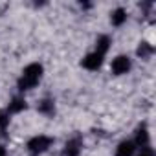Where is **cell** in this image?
<instances>
[{
  "label": "cell",
  "instance_id": "1",
  "mask_svg": "<svg viewBox=\"0 0 156 156\" xmlns=\"http://www.w3.org/2000/svg\"><path fill=\"white\" fill-rule=\"evenodd\" d=\"M41 75H42V66L33 62L30 66L24 68L22 75H20V79H19V88L24 92V90H31L35 88V85L41 81Z\"/></svg>",
  "mask_w": 156,
  "mask_h": 156
},
{
  "label": "cell",
  "instance_id": "2",
  "mask_svg": "<svg viewBox=\"0 0 156 156\" xmlns=\"http://www.w3.org/2000/svg\"><path fill=\"white\" fill-rule=\"evenodd\" d=\"M51 141L53 140L48 138V136H35V138H31L28 141V149H30L31 154H41V152H44L51 145Z\"/></svg>",
  "mask_w": 156,
  "mask_h": 156
},
{
  "label": "cell",
  "instance_id": "3",
  "mask_svg": "<svg viewBox=\"0 0 156 156\" xmlns=\"http://www.w3.org/2000/svg\"><path fill=\"white\" fill-rule=\"evenodd\" d=\"M129 70H130V59H129V57L119 55V57H116V59L112 61V72H114L116 75H123V73H127Z\"/></svg>",
  "mask_w": 156,
  "mask_h": 156
},
{
  "label": "cell",
  "instance_id": "4",
  "mask_svg": "<svg viewBox=\"0 0 156 156\" xmlns=\"http://www.w3.org/2000/svg\"><path fill=\"white\" fill-rule=\"evenodd\" d=\"M81 147H83L81 138H72L70 141H66V145H64V149H62V154H61V156H79Z\"/></svg>",
  "mask_w": 156,
  "mask_h": 156
},
{
  "label": "cell",
  "instance_id": "5",
  "mask_svg": "<svg viewBox=\"0 0 156 156\" xmlns=\"http://www.w3.org/2000/svg\"><path fill=\"white\" fill-rule=\"evenodd\" d=\"M87 70H98L101 64H103V55L101 53H98V51H94V53H90V55H87L85 59H83V62H81Z\"/></svg>",
  "mask_w": 156,
  "mask_h": 156
},
{
  "label": "cell",
  "instance_id": "6",
  "mask_svg": "<svg viewBox=\"0 0 156 156\" xmlns=\"http://www.w3.org/2000/svg\"><path fill=\"white\" fill-rule=\"evenodd\" d=\"M134 141H121L118 145V151H116V156H132L134 154Z\"/></svg>",
  "mask_w": 156,
  "mask_h": 156
},
{
  "label": "cell",
  "instance_id": "7",
  "mask_svg": "<svg viewBox=\"0 0 156 156\" xmlns=\"http://www.w3.org/2000/svg\"><path fill=\"white\" fill-rule=\"evenodd\" d=\"M149 143V134H147V129L145 127H140L138 132H136V140H134V145H140V147H147Z\"/></svg>",
  "mask_w": 156,
  "mask_h": 156
},
{
  "label": "cell",
  "instance_id": "8",
  "mask_svg": "<svg viewBox=\"0 0 156 156\" xmlns=\"http://www.w3.org/2000/svg\"><path fill=\"white\" fill-rule=\"evenodd\" d=\"M39 112H41V114H46V116H53V112H55L53 101H51V99H42V101L39 103Z\"/></svg>",
  "mask_w": 156,
  "mask_h": 156
},
{
  "label": "cell",
  "instance_id": "9",
  "mask_svg": "<svg viewBox=\"0 0 156 156\" xmlns=\"http://www.w3.org/2000/svg\"><path fill=\"white\" fill-rule=\"evenodd\" d=\"M108 46H110V39H108L107 35H101V37L98 39V42H96V51L101 53V55H105L107 50H108Z\"/></svg>",
  "mask_w": 156,
  "mask_h": 156
},
{
  "label": "cell",
  "instance_id": "10",
  "mask_svg": "<svg viewBox=\"0 0 156 156\" xmlns=\"http://www.w3.org/2000/svg\"><path fill=\"white\" fill-rule=\"evenodd\" d=\"M28 105H26V101L22 99V98H15L11 103H9V107H8V112H20V110H24Z\"/></svg>",
  "mask_w": 156,
  "mask_h": 156
},
{
  "label": "cell",
  "instance_id": "11",
  "mask_svg": "<svg viewBox=\"0 0 156 156\" xmlns=\"http://www.w3.org/2000/svg\"><path fill=\"white\" fill-rule=\"evenodd\" d=\"M127 20V13H125V9H116L114 13H112V24L114 26H121L123 22Z\"/></svg>",
  "mask_w": 156,
  "mask_h": 156
},
{
  "label": "cell",
  "instance_id": "12",
  "mask_svg": "<svg viewBox=\"0 0 156 156\" xmlns=\"http://www.w3.org/2000/svg\"><path fill=\"white\" fill-rule=\"evenodd\" d=\"M151 53H152V46H151L149 42H141V44L138 46V55H140L141 59H147Z\"/></svg>",
  "mask_w": 156,
  "mask_h": 156
},
{
  "label": "cell",
  "instance_id": "13",
  "mask_svg": "<svg viewBox=\"0 0 156 156\" xmlns=\"http://www.w3.org/2000/svg\"><path fill=\"white\" fill-rule=\"evenodd\" d=\"M9 125V112L8 110H0V130H6Z\"/></svg>",
  "mask_w": 156,
  "mask_h": 156
},
{
  "label": "cell",
  "instance_id": "14",
  "mask_svg": "<svg viewBox=\"0 0 156 156\" xmlns=\"http://www.w3.org/2000/svg\"><path fill=\"white\" fill-rule=\"evenodd\" d=\"M140 156H154V152H152V149H151V147H143V149H141V152H140Z\"/></svg>",
  "mask_w": 156,
  "mask_h": 156
},
{
  "label": "cell",
  "instance_id": "15",
  "mask_svg": "<svg viewBox=\"0 0 156 156\" xmlns=\"http://www.w3.org/2000/svg\"><path fill=\"white\" fill-rule=\"evenodd\" d=\"M0 156H6V149L2 145H0Z\"/></svg>",
  "mask_w": 156,
  "mask_h": 156
}]
</instances>
